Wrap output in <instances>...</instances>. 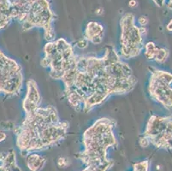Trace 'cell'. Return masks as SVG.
Returning a JSON list of instances; mask_svg holds the SVG:
<instances>
[{
	"label": "cell",
	"mask_w": 172,
	"mask_h": 171,
	"mask_svg": "<svg viewBox=\"0 0 172 171\" xmlns=\"http://www.w3.org/2000/svg\"><path fill=\"white\" fill-rule=\"evenodd\" d=\"M148 18L147 16H142L139 17V19H138V22L141 25V27H146L148 24Z\"/></svg>",
	"instance_id": "cell-19"
},
{
	"label": "cell",
	"mask_w": 172,
	"mask_h": 171,
	"mask_svg": "<svg viewBox=\"0 0 172 171\" xmlns=\"http://www.w3.org/2000/svg\"><path fill=\"white\" fill-rule=\"evenodd\" d=\"M149 160H143L133 164V171H149Z\"/></svg>",
	"instance_id": "cell-15"
},
{
	"label": "cell",
	"mask_w": 172,
	"mask_h": 171,
	"mask_svg": "<svg viewBox=\"0 0 172 171\" xmlns=\"http://www.w3.org/2000/svg\"><path fill=\"white\" fill-rule=\"evenodd\" d=\"M148 93L152 99L167 110H172V73L149 68Z\"/></svg>",
	"instance_id": "cell-8"
},
{
	"label": "cell",
	"mask_w": 172,
	"mask_h": 171,
	"mask_svg": "<svg viewBox=\"0 0 172 171\" xmlns=\"http://www.w3.org/2000/svg\"><path fill=\"white\" fill-rule=\"evenodd\" d=\"M69 128V122L60 119L55 107H38L25 113L22 122L14 128L16 146L23 155L47 150L62 141Z\"/></svg>",
	"instance_id": "cell-2"
},
{
	"label": "cell",
	"mask_w": 172,
	"mask_h": 171,
	"mask_svg": "<svg viewBox=\"0 0 172 171\" xmlns=\"http://www.w3.org/2000/svg\"><path fill=\"white\" fill-rule=\"evenodd\" d=\"M46 164L43 156L35 152H30L26 156V164L30 171H40Z\"/></svg>",
	"instance_id": "cell-12"
},
{
	"label": "cell",
	"mask_w": 172,
	"mask_h": 171,
	"mask_svg": "<svg viewBox=\"0 0 172 171\" xmlns=\"http://www.w3.org/2000/svg\"><path fill=\"white\" fill-rule=\"evenodd\" d=\"M6 138H7V134L4 131L0 130V142L4 141L6 140Z\"/></svg>",
	"instance_id": "cell-20"
},
{
	"label": "cell",
	"mask_w": 172,
	"mask_h": 171,
	"mask_svg": "<svg viewBox=\"0 0 172 171\" xmlns=\"http://www.w3.org/2000/svg\"><path fill=\"white\" fill-rule=\"evenodd\" d=\"M60 81L70 105L83 113L90 112L112 95L130 93L138 82L113 46H107L100 57L76 54Z\"/></svg>",
	"instance_id": "cell-1"
},
{
	"label": "cell",
	"mask_w": 172,
	"mask_h": 171,
	"mask_svg": "<svg viewBox=\"0 0 172 171\" xmlns=\"http://www.w3.org/2000/svg\"><path fill=\"white\" fill-rule=\"evenodd\" d=\"M139 145L142 148H147L150 146V142L145 136L142 135L139 139Z\"/></svg>",
	"instance_id": "cell-18"
},
{
	"label": "cell",
	"mask_w": 172,
	"mask_h": 171,
	"mask_svg": "<svg viewBox=\"0 0 172 171\" xmlns=\"http://www.w3.org/2000/svg\"><path fill=\"white\" fill-rule=\"evenodd\" d=\"M75 55L72 44L65 39L60 38L46 44L44 57L40 61V64L49 69V76L52 79L60 81L69 69Z\"/></svg>",
	"instance_id": "cell-4"
},
{
	"label": "cell",
	"mask_w": 172,
	"mask_h": 171,
	"mask_svg": "<svg viewBox=\"0 0 172 171\" xmlns=\"http://www.w3.org/2000/svg\"><path fill=\"white\" fill-rule=\"evenodd\" d=\"M41 94L34 80L30 79L27 82V93L22 101L24 112H30L41 105Z\"/></svg>",
	"instance_id": "cell-9"
},
{
	"label": "cell",
	"mask_w": 172,
	"mask_h": 171,
	"mask_svg": "<svg viewBox=\"0 0 172 171\" xmlns=\"http://www.w3.org/2000/svg\"><path fill=\"white\" fill-rule=\"evenodd\" d=\"M0 171H22L16 163L15 150L0 152Z\"/></svg>",
	"instance_id": "cell-11"
},
{
	"label": "cell",
	"mask_w": 172,
	"mask_h": 171,
	"mask_svg": "<svg viewBox=\"0 0 172 171\" xmlns=\"http://www.w3.org/2000/svg\"><path fill=\"white\" fill-rule=\"evenodd\" d=\"M158 47H159V46H156V44H155L154 42H147V43L145 45V46H144V49H145L144 54H145L146 58H147L148 60L153 61V58H154L156 52H157V50H158Z\"/></svg>",
	"instance_id": "cell-14"
},
{
	"label": "cell",
	"mask_w": 172,
	"mask_h": 171,
	"mask_svg": "<svg viewBox=\"0 0 172 171\" xmlns=\"http://www.w3.org/2000/svg\"><path fill=\"white\" fill-rule=\"evenodd\" d=\"M137 5V2L135 1V0H130L129 1V7H135V6Z\"/></svg>",
	"instance_id": "cell-21"
},
{
	"label": "cell",
	"mask_w": 172,
	"mask_h": 171,
	"mask_svg": "<svg viewBox=\"0 0 172 171\" xmlns=\"http://www.w3.org/2000/svg\"><path fill=\"white\" fill-rule=\"evenodd\" d=\"M103 9L102 8H98L97 10H96V11H95V13L97 14V15H102L103 14Z\"/></svg>",
	"instance_id": "cell-23"
},
{
	"label": "cell",
	"mask_w": 172,
	"mask_h": 171,
	"mask_svg": "<svg viewBox=\"0 0 172 171\" xmlns=\"http://www.w3.org/2000/svg\"><path fill=\"white\" fill-rule=\"evenodd\" d=\"M116 121L108 117L96 120L85 130L82 135L83 150L76 158L93 171H108L114 165V161L108 158L110 148L117 146L115 135Z\"/></svg>",
	"instance_id": "cell-3"
},
{
	"label": "cell",
	"mask_w": 172,
	"mask_h": 171,
	"mask_svg": "<svg viewBox=\"0 0 172 171\" xmlns=\"http://www.w3.org/2000/svg\"><path fill=\"white\" fill-rule=\"evenodd\" d=\"M120 56L123 59L138 57L144 50V40L147 31L145 27L135 25L132 13H126L120 20Z\"/></svg>",
	"instance_id": "cell-5"
},
{
	"label": "cell",
	"mask_w": 172,
	"mask_h": 171,
	"mask_svg": "<svg viewBox=\"0 0 172 171\" xmlns=\"http://www.w3.org/2000/svg\"><path fill=\"white\" fill-rule=\"evenodd\" d=\"M81 171H93V170H90L89 168H87V167H85L83 170H81Z\"/></svg>",
	"instance_id": "cell-24"
},
{
	"label": "cell",
	"mask_w": 172,
	"mask_h": 171,
	"mask_svg": "<svg viewBox=\"0 0 172 171\" xmlns=\"http://www.w3.org/2000/svg\"><path fill=\"white\" fill-rule=\"evenodd\" d=\"M70 164H71L70 160L66 157H60L57 161V164L61 169H65L68 166L70 165Z\"/></svg>",
	"instance_id": "cell-16"
},
{
	"label": "cell",
	"mask_w": 172,
	"mask_h": 171,
	"mask_svg": "<svg viewBox=\"0 0 172 171\" xmlns=\"http://www.w3.org/2000/svg\"><path fill=\"white\" fill-rule=\"evenodd\" d=\"M104 34L105 28L103 25L97 22H90L87 24L83 38L93 45H99L103 41Z\"/></svg>",
	"instance_id": "cell-10"
},
{
	"label": "cell",
	"mask_w": 172,
	"mask_h": 171,
	"mask_svg": "<svg viewBox=\"0 0 172 171\" xmlns=\"http://www.w3.org/2000/svg\"><path fill=\"white\" fill-rule=\"evenodd\" d=\"M169 56H170V52L168 49L165 47H158L153 61L158 63H164L169 57Z\"/></svg>",
	"instance_id": "cell-13"
},
{
	"label": "cell",
	"mask_w": 172,
	"mask_h": 171,
	"mask_svg": "<svg viewBox=\"0 0 172 171\" xmlns=\"http://www.w3.org/2000/svg\"><path fill=\"white\" fill-rule=\"evenodd\" d=\"M22 85L23 75L21 65L0 50V93L16 96L20 93Z\"/></svg>",
	"instance_id": "cell-6"
},
{
	"label": "cell",
	"mask_w": 172,
	"mask_h": 171,
	"mask_svg": "<svg viewBox=\"0 0 172 171\" xmlns=\"http://www.w3.org/2000/svg\"><path fill=\"white\" fill-rule=\"evenodd\" d=\"M88 43L89 42L85 38H82V39L78 40L77 41H76V46L78 48H80V49H85V48H87L88 46Z\"/></svg>",
	"instance_id": "cell-17"
},
{
	"label": "cell",
	"mask_w": 172,
	"mask_h": 171,
	"mask_svg": "<svg viewBox=\"0 0 172 171\" xmlns=\"http://www.w3.org/2000/svg\"><path fill=\"white\" fill-rule=\"evenodd\" d=\"M166 28H167V30H168V31H171V32L172 31V19L171 20V22L167 24Z\"/></svg>",
	"instance_id": "cell-22"
},
{
	"label": "cell",
	"mask_w": 172,
	"mask_h": 171,
	"mask_svg": "<svg viewBox=\"0 0 172 171\" xmlns=\"http://www.w3.org/2000/svg\"><path fill=\"white\" fill-rule=\"evenodd\" d=\"M143 136L156 148L172 150V115L168 116L152 115Z\"/></svg>",
	"instance_id": "cell-7"
}]
</instances>
